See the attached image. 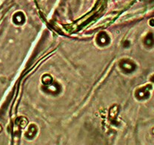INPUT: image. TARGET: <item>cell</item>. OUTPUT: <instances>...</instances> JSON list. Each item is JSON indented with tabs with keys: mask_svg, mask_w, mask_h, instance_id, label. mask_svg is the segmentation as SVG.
<instances>
[{
	"mask_svg": "<svg viewBox=\"0 0 154 145\" xmlns=\"http://www.w3.org/2000/svg\"><path fill=\"white\" fill-rule=\"evenodd\" d=\"M151 88V86L146 85V86L142 88L140 91H138V96L140 98H146L149 96V89Z\"/></svg>",
	"mask_w": 154,
	"mask_h": 145,
	"instance_id": "obj_1",
	"label": "cell"
},
{
	"mask_svg": "<svg viewBox=\"0 0 154 145\" xmlns=\"http://www.w3.org/2000/svg\"><path fill=\"white\" fill-rule=\"evenodd\" d=\"M154 43V38L153 35L152 34H149L146 37V40H145V44L146 45H149V46H151V45H153Z\"/></svg>",
	"mask_w": 154,
	"mask_h": 145,
	"instance_id": "obj_2",
	"label": "cell"
},
{
	"mask_svg": "<svg viewBox=\"0 0 154 145\" xmlns=\"http://www.w3.org/2000/svg\"><path fill=\"white\" fill-rule=\"evenodd\" d=\"M152 81L153 82V83H154V76L152 77Z\"/></svg>",
	"mask_w": 154,
	"mask_h": 145,
	"instance_id": "obj_3",
	"label": "cell"
}]
</instances>
